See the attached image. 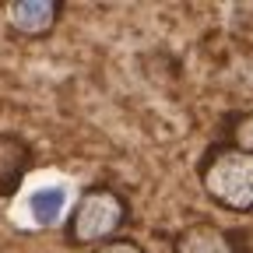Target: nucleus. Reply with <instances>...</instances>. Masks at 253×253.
<instances>
[{
    "label": "nucleus",
    "mask_w": 253,
    "mask_h": 253,
    "mask_svg": "<svg viewBox=\"0 0 253 253\" xmlns=\"http://www.w3.org/2000/svg\"><path fill=\"white\" fill-rule=\"evenodd\" d=\"M197 183L211 204L232 214H253V155L229 141H211L197 162Z\"/></svg>",
    "instance_id": "1"
},
{
    "label": "nucleus",
    "mask_w": 253,
    "mask_h": 253,
    "mask_svg": "<svg viewBox=\"0 0 253 253\" xmlns=\"http://www.w3.org/2000/svg\"><path fill=\"white\" fill-rule=\"evenodd\" d=\"M130 221V201L123 190L109 183H95L81 190V197L74 201L67 221H63V239L71 246H102L109 239H120V232Z\"/></svg>",
    "instance_id": "2"
},
{
    "label": "nucleus",
    "mask_w": 253,
    "mask_h": 253,
    "mask_svg": "<svg viewBox=\"0 0 253 253\" xmlns=\"http://www.w3.org/2000/svg\"><path fill=\"white\" fill-rule=\"evenodd\" d=\"M172 253H250L246 236L214 221H190L172 239Z\"/></svg>",
    "instance_id": "3"
},
{
    "label": "nucleus",
    "mask_w": 253,
    "mask_h": 253,
    "mask_svg": "<svg viewBox=\"0 0 253 253\" xmlns=\"http://www.w3.org/2000/svg\"><path fill=\"white\" fill-rule=\"evenodd\" d=\"M63 18L60 0H11L4 4V25L18 39H46Z\"/></svg>",
    "instance_id": "4"
},
{
    "label": "nucleus",
    "mask_w": 253,
    "mask_h": 253,
    "mask_svg": "<svg viewBox=\"0 0 253 253\" xmlns=\"http://www.w3.org/2000/svg\"><path fill=\"white\" fill-rule=\"evenodd\" d=\"M28 162H32L28 144L18 141V137L0 134V194H14L18 183L28 172Z\"/></svg>",
    "instance_id": "5"
},
{
    "label": "nucleus",
    "mask_w": 253,
    "mask_h": 253,
    "mask_svg": "<svg viewBox=\"0 0 253 253\" xmlns=\"http://www.w3.org/2000/svg\"><path fill=\"white\" fill-rule=\"evenodd\" d=\"M63 201H67L63 186H42V190H36V194L28 197L32 221H36V225H42V229L56 225V221H60V211H63Z\"/></svg>",
    "instance_id": "6"
},
{
    "label": "nucleus",
    "mask_w": 253,
    "mask_h": 253,
    "mask_svg": "<svg viewBox=\"0 0 253 253\" xmlns=\"http://www.w3.org/2000/svg\"><path fill=\"white\" fill-rule=\"evenodd\" d=\"M225 134H229V144H236L239 151L253 155V109L229 113L225 116Z\"/></svg>",
    "instance_id": "7"
},
{
    "label": "nucleus",
    "mask_w": 253,
    "mask_h": 253,
    "mask_svg": "<svg viewBox=\"0 0 253 253\" xmlns=\"http://www.w3.org/2000/svg\"><path fill=\"white\" fill-rule=\"evenodd\" d=\"M88 253H148L137 239H130V236H120V239H109V243H102V246H95V250H88Z\"/></svg>",
    "instance_id": "8"
}]
</instances>
